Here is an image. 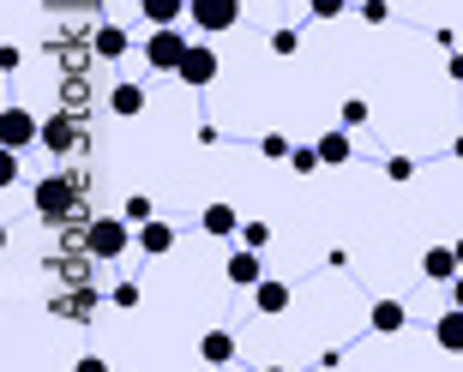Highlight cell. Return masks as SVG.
Returning a JSON list of instances; mask_svg holds the SVG:
<instances>
[{"label":"cell","mask_w":463,"mask_h":372,"mask_svg":"<svg viewBox=\"0 0 463 372\" xmlns=\"http://www.w3.org/2000/svg\"><path fill=\"white\" fill-rule=\"evenodd\" d=\"M241 246H259V253H265V246H271V228H265V222H241Z\"/></svg>","instance_id":"cell-26"},{"label":"cell","mask_w":463,"mask_h":372,"mask_svg":"<svg viewBox=\"0 0 463 372\" xmlns=\"http://www.w3.org/2000/svg\"><path fill=\"white\" fill-rule=\"evenodd\" d=\"M187 49H193V42L175 31V24H156V31L145 36V67H151V72H181Z\"/></svg>","instance_id":"cell-3"},{"label":"cell","mask_w":463,"mask_h":372,"mask_svg":"<svg viewBox=\"0 0 463 372\" xmlns=\"http://www.w3.org/2000/svg\"><path fill=\"white\" fill-rule=\"evenodd\" d=\"M138 253H151V258L175 253V222H163V217H151V222H138Z\"/></svg>","instance_id":"cell-12"},{"label":"cell","mask_w":463,"mask_h":372,"mask_svg":"<svg viewBox=\"0 0 463 372\" xmlns=\"http://www.w3.org/2000/svg\"><path fill=\"white\" fill-rule=\"evenodd\" d=\"M193 0H138V13H145V24H181V13H187Z\"/></svg>","instance_id":"cell-18"},{"label":"cell","mask_w":463,"mask_h":372,"mask_svg":"<svg viewBox=\"0 0 463 372\" xmlns=\"http://www.w3.org/2000/svg\"><path fill=\"white\" fill-rule=\"evenodd\" d=\"M289 169H295V174L326 169V156H319V144H295V151H289Z\"/></svg>","instance_id":"cell-20"},{"label":"cell","mask_w":463,"mask_h":372,"mask_svg":"<svg viewBox=\"0 0 463 372\" xmlns=\"http://www.w3.org/2000/svg\"><path fill=\"white\" fill-rule=\"evenodd\" d=\"M367 324H373L379 337H397V330L410 324V306H403V301H373V312H367Z\"/></svg>","instance_id":"cell-14"},{"label":"cell","mask_w":463,"mask_h":372,"mask_svg":"<svg viewBox=\"0 0 463 372\" xmlns=\"http://www.w3.org/2000/svg\"><path fill=\"white\" fill-rule=\"evenodd\" d=\"M446 72H451V79H458V85H463V54H458V49H451V60H446Z\"/></svg>","instance_id":"cell-32"},{"label":"cell","mask_w":463,"mask_h":372,"mask_svg":"<svg viewBox=\"0 0 463 372\" xmlns=\"http://www.w3.org/2000/svg\"><path fill=\"white\" fill-rule=\"evenodd\" d=\"M199 360H211V367L235 360V337H229V330H205V337H199Z\"/></svg>","instance_id":"cell-19"},{"label":"cell","mask_w":463,"mask_h":372,"mask_svg":"<svg viewBox=\"0 0 463 372\" xmlns=\"http://www.w3.org/2000/svg\"><path fill=\"white\" fill-rule=\"evenodd\" d=\"M127 246H138V235H133L127 217H90L85 222V253L97 258V265H115Z\"/></svg>","instance_id":"cell-1"},{"label":"cell","mask_w":463,"mask_h":372,"mask_svg":"<svg viewBox=\"0 0 463 372\" xmlns=\"http://www.w3.org/2000/svg\"><path fill=\"white\" fill-rule=\"evenodd\" d=\"M433 342H439L446 355H463V306H458V301L439 312V324H433Z\"/></svg>","instance_id":"cell-13"},{"label":"cell","mask_w":463,"mask_h":372,"mask_svg":"<svg viewBox=\"0 0 463 372\" xmlns=\"http://www.w3.org/2000/svg\"><path fill=\"white\" fill-rule=\"evenodd\" d=\"M187 18L205 36H223V31H235V24H241V0H193Z\"/></svg>","instance_id":"cell-4"},{"label":"cell","mask_w":463,"mask_h":372,"mask_svg":"<svg viewBox=\"0 0 463 372\" xmlns=\"http://www.w3.org/2000/svg\"><path fill=\"white\" fill-rule=\"evenodd\" d=\"M385 181H415V156H392V163H385Z\"/></svg>","instance_id":"cell-27"},{"label":"cell","mask_w":463,"mask_h":372,"mask_svg":"<svg viewBox=\"0 0 463 372\" xmlns=\"http://www.w3.org/2000/svg\"><path fill=\"white\" fill-rule=\"evenodd\" d=\"M458 258H463V235H458Z\"/></svg>","instance_id":"cell-35"},{"label":"cell","mask_w":463,"mask_h":372,"mask_svg":"<svg viewBox=\"0 0 463 372\" xmlns=\"http://www.w3.org/2000/svg\"><path fill=\"white\" fill-rule=\"evenodd\" d=\"M319 156H326V169H344L349 156H355V138H349V126H337V133H319Z\"/></svg>","instance_id":"cell-16"},{"label":"cell","mask_w":463,"mask_h":372,"mask_svg":"<svg viewBox=\"0 0 463 372\" xmlns=\"http://www.w3.org/2000/svg\"><path fill=\"white\" fill-rule=\"evenodd\" d=\"M0 144H6V151L43 144V120H36L31 108H6V115H0Z\"/></svg>","instance_id":"cell-5"},{"label":"cell","mask_w":463,"mask_h":372,"mask_svg":"<svg viewBox=\"0 0 463 372\" xmlns=\"http://www.w3.org/2000/svg\"><path fill=\"white\" fill-rule=\"evenodd\" d=\"M259 151L271 156V163H289V151H295V144H289L283 133H265V138H259Z\"/></svg>","instance_id":"cell-21"},{"label":"cell","mask_w":463,"mask_h":372,"mask_svg":"<svg viewBox=\"0 0 463 372\" xmlns=\"http://www.w3.org/2000/svg\"><path fill=\"white\" fill-rule=\"evenodd\" d=\"M13 181H18V151L0 144V186H13Z\"/></svg>","instance_id":"cell-30"},{"label":"cell","mask_w":463,"mask_h":372,"mask_svg":"<svg viewBox=\"0 0 463 372\" xmlns=\"http://www.w3.org/2000/svg\"><path fill=\"white\" fill-rule=\"evenodd\" d=\"M109 108H115L120 120H133V115H145V85H127V79H120V85L109 90Z\"/></svg>","instance_id":"cell-17"},{"label":"cell","mask_w":463,"mask_h":372,"mask_svg":"<svg viewBox=\"0 0 463 372\" xmlns=\"http://www.w3.org/2000/svg\"><path fill=\"white\" fill-rule=\"evenodd\" d=\"M451 156H458V163H463V133H458V144H451Z\"/></svg>","instance_id":"cell-34"},{"label":"cell","mask_w":463,"mask_h":372,"mask_svg":"<svg viewBox=\"0 0 463 372\" xmlns=\"http://www.w3.org/2000/svg\"><path fill=\"white\" fill-rule=\"evenodd\" d=\"M446 288H451V301H458V306H463V271H458V276H451V283H446Z\"/></svg>","instance_id":"cell-33"},{"label":"cell","mask_w":463,"mask_h":372,"mask_svg":"<svg viewBox=\"0 0 463 372\" xmlns=\"http://www.w3.org/2000/svg\"><path fill=\"white\" fill-rule=\"evenodd\" d=\"M385 13H392L385 0H361V18H367V24H385Z\"/></svg>","instance_id":"cell-31"},{"label":"cell","mask_w":463,"mask_h":372,"mask_svg":"<svg viewBox=\"0 0 463 372\" xmlns=\"http://www.w3.org/2000/svg\"><path fill=\"white\" fill-rule=\"evenodd\" d=\"M31 204H36L43 222H67L72 210H79V181H72V174H43L36 192H31Z\"/></svg>","instance_id":"cell-2"},{"label":"cell","mask_w":463,"mask_h":372,"mask_svg":"<svg viewBox=\"0 0 463 372\" xmlns=\"http://www.w3.org/2000/svg\"><path fill=\"white\" fill-rule=\"evenodd\" d=\"M289 283H283V276H265V283L253 288V306H259V319H277V312H289Z\"/></svg>","instance_id":"cell-8"},{"label":"cell","mask_w":463,"mask_h":372,"mask_svg":"<svg viewBox=\"0 0 463 372\" xmlns=\"http://www.w3.org/2000/svg\"><path fill=\"white\" fill-rule=\"evenodd\" d=\"M109 301H115L120 312H133V306H138V283H115V294H109Z\"/></svg>","instance_id":"cell-29"},{"label":"cell","mask_w":463,"mask_h":372,"mask_svg":"<svg viewBox=\"0 0 463 372\" xmlns=\"http://www.w3.org/2000/svg\"><path fill=\"white\" fill-rule=\"evenodd\" d=\"M229 283L235 288H259L265 283V258H259V246H241V253L229 258Z\"/></svg>","instance_id":"cell-11"},{"label":"cell","mask_w":463,"mask_h":372,"mask_svg":"<svg viewBox=\"0 0 463 372\" xmlns=\"http://www.w3.org/2000/svg\"><path fill=\"white\" fill-rule=\"evenodd\" d=\"M90 306H97V294H90V288L79 283V294H72V301H67V312H72V319H79V324H90Z\"/></svg>","instance_id":"cell-25"},{"label":"cell","mask_w":463,"mask_h":372,"mask_svg":"<svg viewBox=\"0 0 463 372\" xmlns=\"http://www.w3.org/2000/svg\"><path fill=\"white\" fill-rule=\"evenodd\" d=\"M367 120H373V108H367L361 97H349V102H344V126L355 133V126H367Z\"/></svg>","instance_id":"cell-24"},{"label":"cell","mask_w":463,"mask_h":372,"mask_svg":"<svg viewBox=\"0 0 463 372\" xmlns=\"http://www.w3.org/2000/svg\"><path fill=\"white\" fill-rule=\"evenodd\" d=\"M458 271H463L458 246H428V253H421V276H428V283H451Z\"/></svg>","instance_id":"cell-10"},{"label":"cell","mask_w":463,"mask_h":372,"mask_svg":"<svg viewBox=\"0 0 463 372\" xmlns=\"http://www.w3.org/2000/svg\"><path fill=\"white\" fill-rule=\"evenodd\" d=\"M187 90H205V85H217V49L211 42H193L187 49V60H181V72H175Z\"/></svg>","instance_id":"cell-6"},{"label":"cell","mask_w":463,"mask_h":372,"mask_svg":"<svg viewBox=\"0 0 463 372\" xmlns=\"http://www.w3.org/2000/svg\"><path fill=\"white\" fill-rule=\"evenodd\" d=\"M295 49H301V36H295V31H271V54H283V60H289Z\"/></svg>","instance_id":"cell-28"},{"label":"cell","mask_w":463,"mask_h":372,"mask_svg":"<svg viewBox=\"0 0 463 372\" xmlns=\"http://www.w3.org/2000/svg\"><path fill=\"white\" fill-rule=\"evenodd\" d=\"M199 228H205L211 240H217V235H235V228H241L235 204H223V199H217V204H205V210H199Z\"/></svg>","instance_id":"cell-15"},{"label":"cell","mask_w":463,"mask_h":372,"mask_svg":"<svg viewBox=\"0 0 463 372\" xmlns=\"http://www.w3.org/2000/svg\"><path fill=\"white\" fill-rule=\"evenodd\" d=\"M79 138H85V133H79L72 108H61V115L43 120V151H49V156H72V151H79Z\"/></svg>","instance_id":"cell-7"},{"label":"cell","mask_w":463,"mask_h":372,"mask_svg":"<svg viewBox=\"0 0 463 372\" xmlns=\"http://www.w3.org/2000/svg\"><path fill=\"white\" fill-rule=\"evenodd\" d=\"M120 217L133 222V228H138V222H151V199H145V192H133V199L120 204Z\"/></svg>","instance_id":"cell-23"},{"label":"cell","mask_w":463,"mask_h":372,"mask_svg":"<svg viewBox=\"0 0 463 372\" xmlns=\"http://www.w3.org/2000/svg\"><path fill=\"white\" fill-rule=\"evenodd\" d=\"M307 13L319 18V24H331V18H344V13H349V0H307Z\"/></svg>","instance_id":"cell-22"},{"label":"cell","mask_w":463,"mask_h":372,"mask_svg":"<svg viewBox=\"0 0 463 372\" xmlns=\"http://www.w3.org/2000/svg\"><path fill=\"white\" fill-rule=\"evenodd\" d=\"M127 49H133V36L120 31V24H97L90 31V54L97 60H127Z\"/></svg>","instance_id":"cell-9"}]
</instances>
